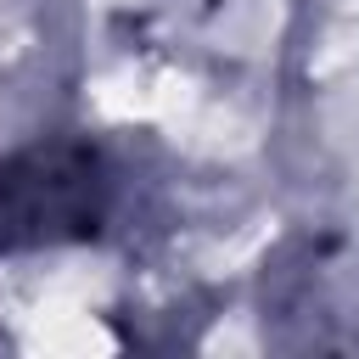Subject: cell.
Returning <instances> with one entry per match:
<instances>
[{"label": "cell", "instance_id": "6da1fadb", "mask_svg": "<svg viewBox=\"0 0 359 359\" xmlns=\"http://www.w3.org/2000/svg\"><path fill=\"white\" fill-rule=\"evenodd\" d=\"M28 180L17 168H0V236L17 241H56V236H90L101 219V202H90L95 157L90 151H34L22 157Z\"/></svg>", "mask_w": 359, "mask_h": 359}]
</instances>
